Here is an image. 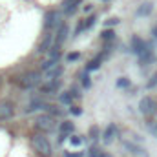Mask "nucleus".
<instances>
[{"label":"nucleus","instance_id":"1","mask_svg":"<svg viewBox=\"0 0 157 157\" xmlns=\"http://www.w3.org/2000/svg\"><path fill=\"white\" fill-rule=\"evenodd\" d=\"M33 146L40 155H51V144L44 135H35L33 137Z\"/></svg>","mask_w":157,"mask_h":157},{"label":"nucleus","instance_id":"16","mask_svg":"<svg viewBox=\"0 0 157 157\" xmlns=\"http://www.w3.org/2000/svg\"><path fill=\"white\" fill-rule=\"evenodd\" d=\"M115 133H117V128H115L113 124H110V126L106 128V132H104V143H112L113 137H115Z\"/></svg>","mask_w":157,"mask_h":157},{"label":"nucleus","instance_id":"14","mask_svg":"<svg viewBox=\"0 0 157 157\" xmlns=\"http://www.w3.org/2000/svg\"><path fill=\"white\" fill-rule=\"evenodd\" d=\"M78 2H80V0H64V13H66V15H71V13L78 7Z\"/></svg>","mask_w":157,"mask_h":157},{"label":"nucleus","instance_id":"30","mask_svg":"<svg viewBox=\"0 0 157 157\" xmlns=\"http://www.w3.org/2000/svg\"><path fill=\"white\" fill-rule=\"evenodd\" d=\"M46 108H48V110H49L53 115H59V110H57V106H46Z\"/></svg>","mask_w":157,"mask_h":157},{"label":"nucleus","instance_id":"2","mask_svg":"<svg viewBox=\"0 0 157 157\" xmlns=\"http://www.w3.org/2000/svg\"><path fill=\"white\" fill-rule=\"evenodd\" d=\"M37 128L42 132H53L55 130V119L51 115H39L37 117Z\"/></svg>","mask_w":157,"mask_h":157},{"label":"nucleus","instance_id":"27","mask_svg":"<svg viewBox=\"0 0 157 157\" xmlns=\"http://www.w3.org/2000/svg\"><path fill=\"white\" fill-rule=\"evenodd\" d=\"M78 57H80L78 53H68L66 59H68V62H73V60H78Z\"/></svg>","mask_w":157,"mask_h":157},{"label":"nucleus","instance_id":"12","mask_svg":"<svg viewBox=\"0 0 157 157\" xmlns=\"http://www.w3.org/2000/svg\"><path fill=\"white\" fill-rule=\"evenodd\" d=\"M139 57V62H141V66H146L148 62H152V59H154V55H152V49L150 48H146L143 53H139L137 55Z\"/></svg>","mask_w":157,"mask_h":157},{"label":"nucleus","instance_id":"15","mask_svg":"<svg viewBox=\"0 0 157 157\" xmlns=\"http://www.w3.org/2000/svg\"><path fill=\"white\" fill-rule=\"evenodd\" d=\"M40 90H42V93H55V91L59 90V80H49V82L44 84Z\"/></svg>","mask_w":157,"mask_h":157},{"label":"nucleus","instance_id":"6","mask_svg":"<svg viewBox=\"0 0 157 157\" xmlns=\"http://www.w3.org/2000/svg\"><path fill=\"white\" fill-rule=\"evenodd\" d=\"M13 117V106L9 102H0V121Z\"/></svg>","mask_w":157,"mask_h":157},{"label":"nucleus","instance_id":"13","mask_svg":"<svg viewBox=\"0 0 157 157\" xmlns=\"http://www.w3.org/2000/svg\"><path fill=\"white\" fill-rule=\"evenodd\" d=\"M51 44H53V35H46V37H44V40L40 42L39 51H40V53H46V51H49V49H51Z\"/></svg>","mask_w":157,"mask_h":157},{"label":"nucleus","instance_id":"5","mask_svg":"<svg viewBox=\"0 0 157 157\" xmlns=\"http://www.w3.org/2000/svg\"><path fill=\"white\" fill-rule=\"evenodd\" d=\"M60 73H62V66H60V64H53L51 68H48V70L44 71V77H46L48 82H49V80H59Z\"/></svg>","mask_w":157,"mask_h":157},{"label":"nucleus","instance_id":"8","mask_svg":"<svg viewBox=\"0 0 157 157\" xmlns=\"http://www.w3.org/2000/svg\"><path fill=\"white\" fill-rule=\"evenodd\" d=\"M68 37V26L66 24H59V31H57V37H55V46H60Z\"/></svg>","mask_w":157,"mask_h":157},{"label":"nucleus","instance_id":"32","mask_svg":"<svg viewBox=\"0 0 157 157\" xmlns=\"http://www.w3.org/2000/svg\"><path fill=\"white\" fill-rule=\"evenodd\" d=\"M82 84H84L86 88L90 86V78H88V75H84V77H82Z\"/></svg>","mask_w":157,"mask_h":157},{"label":"nucleus","instance_id":"4","mask_svg":"<svg viewBox=\"0 0 157 157\" xmlns=\"http://www.w3.org/2000/svg\"><path fill=\"white\" fill-rule=\"evenodd\" d=\"M39 82H40L39 75L33 73V71H31V73H26L24 77L20 78V86H22V88H33V86H37Z\"/></svg>","mask_w":157,"mask_h":157},{"label":"nucleus","instance_id":"21","mask_svg":"<svg viewBox=\"0 0 157 157\" xmlns=\"http://www.w3.org/2000/svg\"><path fill=\"white\" fill-rule=\"evenodd\" d=\"M124 146H126L128 150H132V154H141V155H144L141 148H137V146H133V144H130V143H126V141H124Z\"/></svg>","mask_w":157,"mask_h":157},{"label":"nucleus","instance_id":"29","mask_svg":"<svg viewBox=\"0 0 157 157\" xmlns=\"http://www.w3.org/2000/svg\"><path fill=\"white\" fill-rule=\"evenodd\" d=\"M90 135H91V139H97V135H99V130H97V128H91V130H90Z\"/></svg>","mask_w":157,"mask_h":157},{"label":"nucleus","instance_id":"10","mask_svg":"<svg viewBox=\"0 0 157 157\" xmlns=\"http://www.w3.org/2000/svg\"><path fill=\"white\" fill-rule=\"evenodd\" d=\"M132 48H133V51L139 55V53H143V51H144L148 46H146V42H144L143 39H139V37H133V39H132Z\"/></svg>","mask_w":157,"mask_h":157},{"label":"nucleus","instance_id":"7","mask_svg":"<svg viewBox=\"0 0 157 157\" xmlns=\"http://www.w3.org/2000/svg\"><path fill=\"white\" fill-rule=\"evenodd\" d=\"M93 24H95V15H93V17H88V18H84V20H82V22H80V24L77 26V29H75V33H77V35H80L82 31H86V29H90V28H91Z\"/></svg>","mask_w":157,"mask_h":157},{"label":"nucleus","instance_id":"20","mask_svg":"<svg viewBox=\"0 0 157 157\" xmlns=\"http://www.w3.org/2000/svg\"><path fill=\"white\" fill-rule=\"evenodd\" d=\"M101 37H102V40H113V39H115V33H113L112 29H104Z\"/></svg>","mask_w":157,"mask_h":157},{"label":"nucleus","instance_id":"33","mask_svg":"<svg viewBox=\"0 0 157 157\" xmlns=\"http://www.w3.org/2000/svg\"><path fill=\"white\" fill-rule=\"evenodd\" d=\"M66 157H82L80 154H66Z\"/></svg>","mask_w":157,"mask_h":157},{"label":"nucleus","instance_id":"23","mask_svg":"<svg viewBox=\"0 0 157 157\" xmlns=\"http://www.w3.org/2000/svg\"><path fill=\"white\" fill-rule=\"evenodd\" d=\"M70 143H71V146H80V144H82V139H80V137H75V135H73V137L70 139Z\"/></svg>","mask_w":157,"mask_h":157},{"label":"nucleus","instance_id":"31","mask_svg":"<svg viewBox=\"0 0 157 157\" xmlns=\"http://www.w3.org/2000/svg\"><path fill=\"white\" fill-rule=\"evenodd\" d=\"M71 113L73 115H80V108L78 106H71Z\"/></svg>","mask_w":157,"mask_h":157},{"label":"nucleus","instance_id":"3","mask_svg":"<svg viewBox=\"0 0 157 157\" xmlns=\"http://www.w3.org/2000/svg\"><path fill=\"white\" fill-rule=\"evenodd\" d=\"M154 110H155V102L150 99V97H144V99H141V102H139V112L143 113V115H152L154 113Z\"/></svg>","mask_w":157,"mask_h":157},{"label":"nucleus","instance_id":"17","mask_svg":"<svg viewBox=\"0 0 157 157\" xmlns=\"http://www.w3.org/2000/svg\"><path fill=\"white\" fill-rule=\"evenodd\" d=\"M152 13V4L150 2H144L139 9H137V17H148Z\"/></svg>","mask_w":157,"mask_h":157},{"label":"nucleus","instance_id":"35","mask_svg":"<svg viewBox=\"0 0 157 157\" xmlns=\"http://www.w3.org/2000/svg\"><path fill=\"white\" fill-rule=\"evenodd\" d=\"M154 35H155V37H157V28H155V29H154Z\"/></svg>","mask_w":157,"mask_h":157},{"label":"nucleus","instance_id":"25","mask_svg":"<svg viewBox=\"0 0 157 157\" xmlns=\"http://www.w3.org/2000/svg\"><path fill=\"white\" fill-rule=\"evenodd\" d=\"M146 86H148V88H155V86H157V73H154V77L148 80V84H146Z\"/></svg>","mask_w":157,"mask_h":157},{"label":"nucleus","instance_id":"26","mask_svg":"<svg viewBox=\"0 0 157 157\" xmlns=\"http://www.w3.org/2000/svg\"><path fill=\"white\" fill-rule=\"evenodd\" d=\"M101 155H102V154H101L97 148H91V150L88 152V157H101Z\"/></svg>","mask_w":157,"mask_h":157},{"label":"nucleus","instance_id":"34","mask_svg":"<svg viewBox=\"0 0 157 157\" xmlns=\"http://www.w3.org/2000/svg\"><path fill=\"white\" fill-rule=\"evenodd\" d=\"M101 157H112V155H110V154H102Z\"/></svg>","mask_w":157,"mask_h":157},{"label":"nucleus","instance_id":"11","mask_svg":"<svg viewBox=\"0 0 157 157\" xmlns=\"http://www.w3.org/2000/svg\"><path fill=\"white\" fill-rule=\"evenodd\" d=\"M59 18H60V13H57V11H53V13H49L48 17H46V28H55L57 24H59Z\"/></svg>","mask_w":157,"mask_h":157},{"label":"nucleus","instance_id":"24","mask_svg":"<svg viewBox=\"0 0 157 157\" xmlns=\"http://www.w3.org/2000/svg\"><path fill=\"white\" fill-rule=\"evenodd\" d=\"M117 86L119 88H126V86H130V80H128V78H119Z\"/></svg>","mask_w":157,"mask_h":157},{"label":"nucleus","instance_id":"28","mask_svg":"<svg viewBox=\"0 0 157 157\" xmlns=\"http://www.w3.org/2000/svg\"><path fill=\"white\" fill-rule=\"evenodd\" d=\"M115 24H119V18H110V20H106V28H108V26H115Z\"/></svg>","mask_w":157,"mask_h":157},{"label":"nucleus","instance_id":"18","mask_svg":"<svg viewBox=\"0 0 157 157\" xmlns=\"http://www.w3.org/2000/svg\"><path fill=\"white\" fill-rule=\"evenodd\" d=\"M102 59H104V53H101L99 57H95V59H93V60L88 64V68H86V70H88V71H93V70H97V68L101 66V60H102Z\"/></svg>","mask_w":157,"mask_h":157},{"label":"nucleus","instance_id":"9","mask_svg":"<svg viewBox=\"0 0 157 157\" xmlns=\"http://www.w3.org/2000/svg\"><path fill=\"white\" fill-rule=\"evenodd\" d=\"M71 132H73V122L64 121V122H62V126H60V141H64L66 137H70V135H71Z\"/></svg>","mask_w":157,"mask_h":157},{"label":"nucleus","instance_id":"22","mask_svg":"<svg viewBox=\"0 0 157 157\" xmlns=\"http://www.w3.org/2000/svg\"><path fill=\"white\" fill-rule=\"evenodd\" d=\"M71 97H73V93H62L60 95V102L62 104H70L71 102Z\"/></svg>","mask_w":157,"mask_h":157},{"label":"nucleus","instance_id":"19","mask_svg":"<svg viewBox=\"0 0 157 157\" xmlns=\"http://www.w3.org/2000/svg\"><path fill=\"white\" fill-rule=\"evenodd\" d=\"M40 108H46V106H44V104L40 102L39 99H37V101H33V102L29 104V108H28V112H33V110H40Z\"/></svg>","mask_w":157,"mask_h":157}]
</instances>
